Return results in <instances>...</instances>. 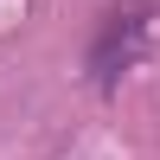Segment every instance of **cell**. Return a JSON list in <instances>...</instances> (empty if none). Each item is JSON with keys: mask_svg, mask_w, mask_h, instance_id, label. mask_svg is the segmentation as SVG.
Masks as SVG:
<instances>
[{"mask_svg": "<svg viewBox=\"0 0 160 160\" xmlns=\"http://www.w3.org/2000/svg\"><path fill=\"white\" fill-rule=\"evenodd\" d=\"M148 26H154V0H115L102 13L96 38H90V77H96V90H115L135 71L141 45H148Z\"/></svg>", "mask_w": 160, "mask_h": 160, "instance_id": "obj_1", "label": "cell"}]
</instances>
